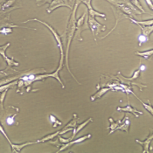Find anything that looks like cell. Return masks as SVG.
Returning <instances> with one entry per match:
<instances>
[{
	"label": "cell",
	"mask_w": 153,
	"mask_h": 153,
	"mask_svg": "<svg viewBox=\"0 0 153 153\" xmlns=\"http://www.w3.org/2000/svg\"><path fill=\"white\" fill-rule=\"evenodd\" d=\"M81 3L80 0H78L74 7V10L72 12V16H71L70 19H69V23H68V47H67V53H66V65L68 67V70L70 72V74H72V76L74 77V79L77 82V80L75 79L74 75L71 73L70 68H69V66H68V52H69V47H70L71 40L73 39V37L74 35V32H75V29H76V20H75V13H76V10H77V7L79 5V4Z\"/></svg>",
	"instance_id": "obj_1"
},
{
	"label": "cell",
	"mask_w": 153,
	"mask_h": 153,
	"mask_svg": "<svg viewBox=\"0 0 153 153\" xmlns=\"http://www.w3.org/2000/svg\"><path fill=\"white\" fill-rule=\"evenodd\" d=\"M64 58H65V55H64V53L63 52H60V60H59V64L58 68L56 69L55 72H53V74H36L35 78H34V82H38V81H41V80H45L48 77H53L54 79H56L59 84L61 85V88H65V86L63 85V82H61L60 78H59V71L61 70L62 67H63V61H64Z\"/></svg>",
	"instance_id": "obj_2"
},
{
	"label": "cell",
	"mask_w": 153,
	"mask_h": 153,
	"mask_svg": "<svg viewBox=\"0 0 153 153\" xmlns=\"http://www.w3.org/2000/svg\"><path fill=\"white\" fill-rule=\"evenodd\" d=\"M28 21H37V22H39V23L43 24L45 26H47V28L51 31V33H53V35L54 37V39H55V40H56V42H57V45H58V47H59V51L60 52H63V46H62V41H61V38H60V36L57 33V32L50 25H48L47 23H46L45 21H42V20H39V19H29V20H26V21H24L23 23H25V22H28Z\"/></svg>",
	"instance_id": "obj_3"
},
{
	"label": "cell",
	"mask_w": 153,
	"mask_h": 153,
	"mask_svg": "<svg viewBox=\"0 0 153 153\" xmlns=\"http://www.w3.org/2000/svg\"><path fill=\"white\" fill-rule=\"evenodd\" d=\"M88 24H89L91 32H92V33L94 35L95 40H96L95 36L97 35L100 32H102V31H105L106 30V26L105 25H101L100 23H98L94 19V18L91 17V16H89V18H88Z\"/></svg>",
	"instance_id": "obj_4"
},
{
	"label": "cell",
	"mask_w": 153,
	"mask_h": 153,
	"mask_svg": "<svg viewBox=\"0 0 153 153\" xmlns=\"http://www.w3.org/2000/svg\"><path fill=\"white\" fill-rule=\"evenodd\" d=\"M10 46H11V43H7V44H5V45H4V46H0V55L3 57V59H4V61L6 62V64H7L9 67H12V66H19V62L15 61L14 59L8 58V57L6 56V54H5V51H6V49L10 47Z\"/></svg>",
	"instance_id": "obj_5"
},
{
	"label": "cell",
	"mask_w": 153,
	"mask_h": 153,
	"mask_svg": "<svg viewBox=\"0 0 153 153\" xmlns=\"http://www.w3.org/2000/svg\"><path fill=\"white\" fill-rule=\"evenodd\" d=\"M90 137H91V134H88V135L83 136V137H80V138L73 139V140H71V141L68 142L67 143H63V144H61V145L59 146L60 148H59V150L57 152H62V151H65L66 149H68V148H69L71 146H73L74 144H75V143H80L85 141V140H87V139H88V138H90Z\"/></svg>",
	"instance_id": "obj_6"
},
{
	"label": "cell",
	"mask_w": 153,
	"mask_h": 153,
	"mask_svg": "<svg viewBox=\"0 0 153 153\" xmlns=\"http://www.w3.org/2000/svg\"><path fill=\"white\" fill-rule=\"evenodd\" d=\"M117 111H123V112H126V113H131V114H133L136 117H138L140 115H143V112L138 111V110L136 109L134 107L131 106L129 99H128V104H127L126 106L118 107L117 108Z\"/></svg>",
	"instance_id": "obj_7"
},
{
	"label": "cell",
	"mask_w": 153,
	"mask_h": 153,
	"mask_svg": "<svg viewBox=\"0 0 153 153\" xmlns=\"http://www.w3.org/2000/svg\"><path fill=\"white\" fill-rule=\"evenodd\" d=\"M152 138H153V136L152 134L151 133L150 135H149V137L144 140V141H140V140H138V139H136V142L137 143H139V144H141L142 146H143V153H149L150 152V151H149V148L151 147V143L152 141Z\"/></svg>",
	"instance_id": "obj_8"
},
{
	"label": "cell",
	"mask_w": 153,
	"mask_h": 153,
	"mask_svg": "<svg viewBox=\"0 0 153 153\" xmlns=\"http://www.w3.org/2000/svg\"><path fill=\"white\" fill-rule=\"evenodd\" d=\"M130 120H129V117L125 116V117H123V122H122V123L118 125L117 127L115 129V131H116V130H123V131L128 133L129 130H130Z\"/></svg>",
	"instance_id": "obj_9"
},
{
	"label": "cell",
	"mask_w": 153,
	"mask_h": 153,
	"mask_svg": "<svg viewBox=\"0 0 153 153\" xmlns=\"http://www.w3.org/2000/svg\"><path fill=\"white\" fill-rule=\"evenodd\" d=\"M90 122H93V119H92V118H88L87 121L83 122L82 123H81V124H79V125L77 124V125H76V127H74V130H73V136L70 137L71 140H73V139L75 137V136H76V135H77L81 130H82L83 128H84L86 125H88Z\"/></svg>",
	"instance_id": "obj_10"
},
{
	"label": "cell",
	"mask_w": 153,
	"mask_h": 153,
	"mask_svg": "<svg viewBox=\"0 0 153 153\" xmlns=\"http://www.w3.org/2000/svg\"><path fill=\"white\" fill-rule=\"evenodd\" d=\"M34 143H37V141L36 142H27V143H24L22 144H13L12 143L11 146H12V152L15 153H19L21 152V150L25 148V146H28V145H32V144H34Z\"/></svg>",
	"instance_id": "obj_11"
},
{
	"label": "cell",
	"mask_w": 153,
	"mask_h": 153,
	"mask_svg": "<svg viewBox=\"0 0 153 153\" xmlns=\"http://www.w3.org/2000/svg\"><path fill=\"white\" fill-rule=\"evenodd\" d=\"M110 90H112L111 88H102V89H100L99 91H97L94 95H92V96L90 97V100H91L92 102H94L96 99L101 98L103 94H105L108 91H110Z\"/></svg>",
	"instance_id": "obj_12"
},
{
	"label": "cell",
	"mask_w": 153,
	"mask_h": 153,
	"mask_svg": "<svg viewBox=\"0 0 153 153\" xmlns=\"http://www.w3.org/2000/svg\"><path fill=\"white\" fill-rule=\"evenodd\" d=\"M108 121H109V123H110V126H108V129L110 130V131H109V133H108V134H112V133H114V132H115V129H116L118 125L123 122V120H118V121H117V122H115L112 117L108 118Z\"/></svg>",
	"instance_id": "obj_13"
},
{
	"label": "cell",
	"mask_w": 153,
	"mask_h": 153,
	"mask_svg": "<svg viewBox=\"0 0 153 153\" xmlns=\"http://www.w3.org/2000/svg\"><path fill=\"white\" fill-rule=\"evenodd\" d=\"M153 50L152 49H150L148 51H143V52H135V54L136 55H138L140 57H143L145 59H149L152 56Z\"/></svg>",
	"instance_id": "obj_14"
},
{
	"label": "cell",
	"mask_w": 153,
	"mask_h": 153,
	"mask_svg": "<svg viewBox=\"0 0 153 153\" xmlns=\"http://www.w3.org/2000/svg\"><path fill=\"white\" fill-rule=\"evenodd\" d=\"M25 74V73H24L22 74H19V75L13 76V77H8V78L6 77V78H4V79H1V80H0V86L4 85V84H7V83L12 82L13 81H16L17 79H19V78H20L21 76H23Z\"/></svg>",
	"instance_id": "obj_15"
},
{
	"label": "cell",
	"mask_w": 153,
	"mask_h": 153,
	"mask_svg": "<svg viewBox=\"0 0 153 153\" xmlns=\"http://www.w3.org/2000/svg\"><path fill=\"white\" fill-rule=\"evenodd\" d=\"M140 28L142 31V35H144L146 37L150 35L153 31L152 25H140Z\"/></svg>",
	"instance_id": "obj_16"
},
{
	"label": "cell",
	"mask_w": 153,
	"mask_h": 153,
	"mask_svg": "<svg viewBox=\"0 0 153 153\" xmlns=\"http://www.w3.org/2000/svg\"><path fill=\"white\" fill-rule=\"evenodd\" d=\"M58 135H59V131H56V132H54V133H53V134L47 135V136H46L45 137H43V138H41V139L38 140V141H37V143H45V142L53 140L54 137H58Z\"/></svg>",
	"instance_id": "obj_17"
},
{
	"label": "cell",
	"mask_w": 153,
	"mask_h": 153,
	"mask_svg": "<svg viewBox=\"0 0 153 153\" xmlns=\"http://www.w3.org/2000/svg\"><path fill=\"white\" fill-rule=\"evenodd\" d=\"M128 19H130L132 23L137 24V25H152V24H153L152 19L145 20V21H137V20H136V19H134L133 18H130V17H129Z\"/></svg>",
	"instance_id": "obj_18"
},
{
	"label": "cell",
	"mask_w": 153,
	"mask_h": 153,
	"mask_svg": "<svg viewBox=\"0 0 153 153\" xmlns=\"http://www.w3.org/2000/svg\"><path fill=\"white\" fill-rule=\"evenodd\" d=\"M49 119H50V122L52 123V124H53V126L54 128L59 127V126H60L62 124V123L60 121H59V119H57V117H54L53 115H50L49 116Z\"/></svg>",
	"instance_id": "obj_19"
},
{
	"label": "cell",
	"mask_w": 153,
	"mask_h": 153,
	"mask_svg": "<svg viewBox=\"0 0 153 153\" xmlns=\"http://www.w3.org/2000/svg\"><path fill=\"white\" fill-rule=\"evenodd\" d=\"M131 94H133V95H134V96H136V98H137V99H138V100H139V101H140V102H141L142 104H143V107H144V108H145V109H146V110H148V111H149V112H150V114H151V115H152H152H153L152 107L151 106V105H150V104H147V103H145V102H143V101H142V100H141V99H140V98H138V97H137V95H136V94H135V93H134V92H132V93H131Z\"/></svg>",
	"instance_id": "obj_20"
},
{
	"label": "cell",
	"mask_w": 153,
	"mask_h": 153,
	"mask_svg": "<svg viewBox=\"0 0 153 153\" xmlns=\"http://www.w3.org/2000/svg\"><path fill=\"white\" fill-rule=\"evenodd\" d=\"M140 73H141V70L140 69H137V70L134 72V74H133V75L130 77V78H124L123 76V78L124 79V80H126V81H128V82H131V81H133V80H136V79H137L138 77H139V75H140Z\"/></svg>",
	"instance_id": "obj_21"
},
{
	"label": "cell",
	"mask_w": 153,
	"mask_h": 153,
	"mask_svg": "<svg viewBox=\"0 0 153 153\" xmlns=\"http://www.w3.org/2000/svg\"><path fill=\"white\" fill-rule=\"evenodd\" d=\"M130 2V4H133V5H135L137 9H139L141 12L143 13H144L145 11H144V9L143 8V6L141 5V4H140V2H139V0H129Z\"/></svg>",
	"instance_id": "obj_22"
},
{
	"label": "cell",
	"mask_w": 153,
	"mask_h": 153,
	"mask_svg": "<svg viewBox=\"0 0 153 153\" xmlns=\"http://www.w3.org/2000/svg\"><path fill=\"white\" fill-rule=\"evenodd\" d=\"M88 14H89V16H91V17H93V18H94V17H102V18H106V17H105V14L96 12V11H95V10H94V9L88 10Z\"/></svg>",
	"instance_id": "obj_23"
},
{
	"label": "cell",
	"mask_w": 153,
	"mask_h": 153,
	"mask_svg": "<svg viewBox=\"0 0 153 153\" xmlns=\"http://www.w3.org/2000/svg\"><path fill=\"white\" fill-rule=\"evenodd\" d=\"M14 84H17V82H12L10 83H7V84H4V85H2V86H0V93H2L3 91H5V90H8L12 86H13Z\"/></svg>",
	"instance_id": "obj_24"
},
{
	"label": "cell",
	"mask_w": 153,
	"mask_h": 153,
	"mask_svg": "<svg viewBox=\"0 0 153 153\" xmlns=\"http://www.w3.org/2000/svg\"><path fill=\"white\" fill-rule=\"evenodd\" d=\"M12 33V29L11 27H4L3 29L0 30V33H3L4 35H7L9 33Z\"/></svg>",
	"instance_id": "obj_25"
},
{
	"label": "cell",
	"mask_w": 153,
	"mask_h": 153,
	"mask_svg": "<svg viewBox=\"0 0 153 153\" xmlns=\"http://www.w3.org/2000/svg\"><path fill=\"white\" fill-rule=\"evenodd\" d=\"M0 133H2V134H3V136H4V137H5V138L7 139V141L9 142V143H10V144H12V143L11 142V140L9 139V137H8L7 134L5 133V130H4V127L2 126L1 123H0Z\"/></svg>",
	"instance_id": "obj_26"
},
{
	"label": "cell",
	"mask_w": 153,
	"mask_h": 153,
	"mask_svg": "<svg viewBox=\"0 0 153 153\" xmlns=\"http://www.w3.org/2000/svg\"><path fill=\"white\" fill-rule=\"evenodd\" d=\"M53 1V0H36V3H37V5L38 6H40V5H43L46 3H51Z\"/></svg>",
	"instance_id": "obj_27"
},
{
	"label": "cell",
	"mask_w": 153,
	"mask_h": 153,
	"mask_svg": "<svg viewBox=\"0 0 153 153\" xmlns=\"http://www.w3.org/2000/svg\"><path fill=\"white\" fill-rule=\"evenodd\" d=\"M16 117V115H13V116H11L9 117H7L6 119V123L9 124V125H12L14 123V118Z\"/></svg>",
	"instance_id": "obj_28"
},
{
	"label": "cell",
	"mask_w": 153,
	"mask_h": 153,
	"mask_svg": "<svg viewBox=\"0 0 153 153\" xmlns=\"http://www.w3.org/2000/svg\"><path fill=\"white\" fill-rule=\"evenodd\" d=\"M7 91H8V90L3 91V92H2V94H0V103H1V107H2V108H3V102H4V100L5 95H6V94H7Z\"/></svg>",
	"instance_id": "obj_29"
},
{
	"label": "cell",
	"mask_w": 153,
	"mask_h": 153,
	"mask_svg": "<svg viewBox=\"0 0 153 153\" xmlns=\"http://www.w3.org/2000/svg\"><path fill=\"white\" fill-rule=\"evenodd\" d=\"M148 39H148V37H146V36H144V35H140L139 36V38H138L139 45H142V43H143V42H146Z\"/></svg>",
	"instance_id": "obj_30"
},
{
	"label": "cell",
	"mask_w": 153,
	"mask_h": 153,
	"mask_svg": "<svg viewBox=\"0 0 153 153\" xmlns=\"http://www.w3.org/2000/svg\"><path fill=\"white\" fill-rule=\"evenodd\" d=\"M15 0H8V2H6L4 5H3V7H2V9L3 10H4V9H6L7 7H9L10 5H12V4H13V2H14Z\"/></svg>",
	"instance_id": "obj_31"
},
{
	"label": "cell",
	"mask_w": 153,
	"mask_h": 153,
	"mask_svg": "<svg viewBox=\"0 0 153 153\" xmlns=\"http://www.w3.org/2000/svg\"><path fill=\"white\" fill-rule=\"evenodd\" d=\"M8 75V74L6 73V72H4V71H0V79H2V78H4V77H6Z\"/></svg>",
	"instance_id": "obj_32"
},
{
	"label": "cell",
	"mask_w": 153,
	"mask_h": 153,
	"mask_svg": "<svg viewBox=\"0 0 153 153\" xmlns=\"http://www.w3.org/2000/svg\"><path fill=\"white\" fill-rule=\"evenodd\" d=\"M145 1H146V3H147V4L149 5V7H150V9H151V10H152V9H153L152 1V0H145Z\"/></svg>",
	"instance_id": "obj_33"
},
{
	"label": "cell",
	"mask_w": 153,
	"mask_h": 153,
	"mask_svg": "<svg viewBox=\"0 0 153 153\" xmlns=\"http://www.w3.org/2000/svg\"><path fill=\"white\" fill-rule=\"evenodd\" d=\"M144 68H145V67H144V66H142L141 68H140V70H143Z\"/></svg>",
	"instance_id": "obj_34"
}]
</instances>
